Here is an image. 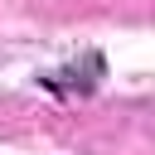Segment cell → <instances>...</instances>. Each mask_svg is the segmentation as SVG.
Returning <instances> with one entry per match:
<instances>
[{
    "mask_svg": "<svg viewBox=\"0 0 155 155\" xmlns=\"http://www.w3.org/2000/svg\"><path fill=\"white\" fill-rule=\"evenodd\" d=\"M102 73H107V63H102V53H87L82 63H73V68H58V73H48L44 78V87L53 92V97H87L97 82H102Z\"/></svg>",
    "mask_w": 155,
    "mask_h": 155,
    "instance_id": "cell-1",
    "label": "cell"
}]
</instances>
